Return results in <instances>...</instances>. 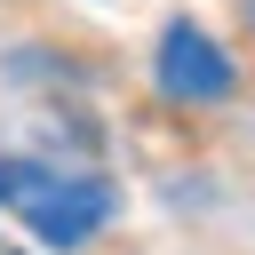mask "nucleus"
<instances>
[{"label":"nucleus","mask_w":255,"mask_h":255,"mask_svg":"<svg viewBox=\"0 0 255 255\" xmlns=\"http://www.w3.org/2000/svg\"><path fill=\"white\" fill-rule=\"evenodd\" d=\"M0 199L32 223L40 247H80L120 215V191L104 175H56V167H32V159H0Z\"/></svg>","instance_id":"1"},{"label":"nucleus","mask_w":255,"mask_h":255,"mask_svg":"<svg viewBox=\"0 0 255 255\" xmlns=\"http://www.w3.org/2000/svg\"><path fill=\"white\" fill-rule=\"evenodd\" d=\"M151 80L167 104H223L239 88V64L191 24V16H167L159 24V48H151Z\"/></svg>","instance_id":"2"}]
</instances>
